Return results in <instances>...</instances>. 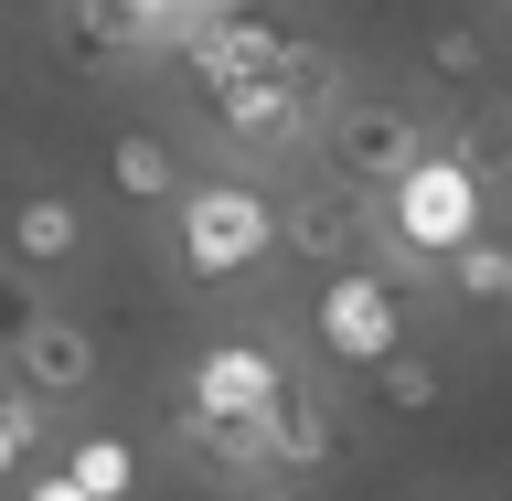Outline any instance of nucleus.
<instances>
[{"mask_svg":"<svg viewBox=\"0 0 512 501\" xmlns=\"http://www.w3.org/2000/svg\"><path fill=\"white\" fill-rule=\"evenodd\" d=\"M278 395H288L278 352L256 342V331H235V342H203V352H192V374H182V427H256V438H267Z\"/></svg>","mask_w":512,"mask_h":501,"instance_id":"nucleus-4","label":"nucleus"},{"mask_svg":"<svg viewBox=\"0 0 512 501\" xmlns=\"http://www.w3.org/2000/svg\"><path fill=\"white\" fill-rule=\"evenodd\" d=\"M192 11H214V0H192Z\"/></svg>","mask_w":512,"mask_h":501,"instance_id":"nucleus-21","label":"nucleus"},{"mask_svg":"<svg viewBox=\"0 0 512 501\" xmlns=\"http://www.w3.org/2000/svg\"><path fill=\"white\" fill-rule=\"evenodd\" d=\"M203 107H214V128L235 139V150H288V139L310 128L320 96H299V86H214Z\"/></svg>","mask_w":512,"mask_h":501,"instance_id":"nucleus-10","label":"nucleus"},{"mask_svg":"<svg viewBox=\"0 0 512 501\" xmlns=\"http://www.w3.org/2000/svg\"><path fill=\"white\" fill-rule=\"evenodd\" d=\"M374 224H384V214H374V192L342 182V171H320L299 203H278V246H288V256H320V267H342V256L363 246Z\"/></svg>","mask_w":512,"mask_h":501,"instance_id":"nucleus-8","label":"nucleus"},{"mask_svg":"<svg viewBox=\"0 0 512 501\" xmlns=\"http://www.w3.org/2000/svg\"><path fill=\"white\" fill-rule=\"evenodd\" d=\"M246 501H299V480H246Z\"/></svg>","mask_w":512,"mask_h":501,"instance_id":"nucleus-20","label":"nucleus"},{"mask_svg":"<svg viewBox=\"0 0 512 501\" xmlns=\"http://www.w3.org/2000/svg\"><path fill=\"white\" fill-rule=\"evenodd\" d=\"M192 22H203L192 0H64V32L86 54H171Z\"/></svg>","mask_w":512,"mask_h":501,"instance_id":"nucleus-9","label":"nucleus"},{"mask_svg":"<svg viewBox=\"0 0 512 501\" xmlns=\"http://www.w3.org/2000/svg\"><path fill=\"white\" fill-rule=\"evenodd\" d=\"M427 64H438L448 86H470L480 64H491V43H480V32H470V22H448V32H438V43H427Z\"/></svg>","mask_w":512,"mask_h":501,"instance_id":"nucleus-18","label":"nucleus"},{"mask_svg":"<svg viewBox=\"0 0 512 501\" xmlns=\"http://www.w3.org/2000/svg\"><path fill=\"white\" fill-rule=\"evenodd\" d=\"M438 278L459 288L470 310H512V235H491V224H480V235H470V246H459V256H448Z\"/></svg>","mask_w":512,"mask_h":501,"instance_id":"nucleus-15","label":"nucleus"},{"mask_svg":"<svg viewBox=\"0 0 512 501\" xmlns=\"http://www.w3.org/2000/svg\"><path fill=\"white\" fill-rule=\"evenodd\" d=\"M64 480H75L86 501H128L139 491V448H128L118 427H86V438L64 448Z\"/></svg>","mask_w":512,"mask_h":501,"instance_id":"nucleus-14","label":"nucleus"},{"mask_svg":"<svg viewBox=\"0 0 512 501\" xmlns=\"http://www.w3.org/2000/svg\"><path fill=\"white\" fill-rule=\"evenodd\" d=\"M374 214H384V246L406 256V267H448V256L491 224V192H480V160H459V150H416L406 171L374 192Z\"/></svg>","mask_w":512,"mask_h":501,"instance_id":"nucleus-1","label":"nucleus"},{"mask_svg":"<svg viewBox=\"0 0 512 501\" xmlns=\"http://www.w3.org/2000/svg\"><path fill=\"white\" fill-rule=\"evenodd\" d=\"M331 459H342V416L320 406L310 384H288L278 416H267V470H278V480H310V470H331Z\"/></svg>","mask_w":512,"mask_h":501,"instance_id":"nucleus-11","label":"nucleus"},{"mask_svg":"<svg viewBox=\"0 0 512 501\" xmlns=\"http://www.w3.org/2000/svg\"><path fill=\"white\" fill-rule=\"evenodd\" d=\"M416 150H427V128H416V107H395V96H342V107L320 118V160H331L342 182H363V192H384Z\"/></svg>","mask_w":512,"mask_h":501,"instance_id":"nucleus-6","label":"nucleus"},{"mask_svg":"<svg viewBox=\"0 0 512 501\" xmlns=\"http://www.w3.org/2000/svg\"><path fill=\"white\" fill-rule=\"evenodd\" d=\"M182 64L203 75V96H214V86H299V96H331V54L299 43L288 22H267V11H246V0H214V11L182 32Z\"/></svg>","mask_w":512,"mask_h":501,"instance_id":"nucleus-2","label":"nucleus"},{"mask_svg":"<svg viewBox=\"0 0 512 501\" xmlns=\"http://www.w3.org/2000/svg\"><path fill=\"white\" fill-rule=\"evenodd\" d=\"M22 501H86V491H75V480H64V470H43V480H32V491Z\"/></svg>","mask_w":512,"mask_h":501,"instance_id":"nucleus-19","label":"nucleus"},{"mask_svg":"<svg viewBox=\"0 0 512 501\" xmlns=\"http://www.w3.org/2000/svg\"><path fill=\"white\" fill-rule=\"evenodd\" d=\"M86 256V214L64 192H22L11 203V267H75Z\"/></svg>","mask_w":512,"mask_h":501,"instance_id":"nucleus-12","label":"nucleus"},{"mask_svg":"<svg viewBox=\"0 0 512 501\" xmlns=\"http://www.w3.org/2000/svg\"><path fill=\"white\" fill-rule=\"evenodd\" d=\"M310 331L331 363H352V374H374V363H395L406 352V299H395V278L384 267H331L310 299Z\"/></svg>","mask_w":512,"mask_h":501,"instance_id":"nucleus-5","label":"nucleus"},{"mask_svg":"<svg viewBox=\"0 0 512 501\" xmlns=\"http://www.w3.org/2000/svg\"><path fill=\"white\" fill-rule=\"evenodd\" d=\"M107 182H118L128 203H182V160H171L160 128H118V139H107Z\"/></svg>","mask_w":512,"mask_h":501,"instance_id":"nucleus-13","label":"nucleus"},{"mask_svg":"<svg viewBox=\"0 0 512 501\" xmlns=\"http://www.w3.org/2000/svg\"><path fill=\"white\" fill-rule=\"evenodd\" d=\"M11 384H22L32 406H86V384H96V342H86V320L32 310L22 331H11Z\"/></svg>","mask_w":512,"mask_h":501,"instance_id":"nucleus-7","label":"nucleus"},{"mask_svg":"<svg viewBox=\"0 0 512 501\" xmlns=\"http://www.w3.org/2000/svg\"><path fill=\"white\" fill-rule=\"evenodd\" d=\"M171 256H182L192 288H224L246 278V267H267L278 256V203L256 182H182V203H171Z\"/></svg>","mask_w":512,"mask_h":501,"instance_id":"nucleus-3","label":"nucleus"},{"mask_svg":"<svg viewBox=\"0 0 512 501\" xmlns=\"http://www.w3.org/2000/svg\"><path fill=\"white\" fill-rule=\"evenodd\" d=\"M32 448H43V406H32V395H22V384H11V395H0V480H11V470H22V459H32Z\"/></svg>","mask_w":512,"mask_h":501,"instance_id":"nucleus-17","label":"nucleus"},{"mask_svg":"<svg viewBox=\"0 0 512 501\" xmlns=\"http://www.w3.org/2000/svg\"><path fill=\"white\" fill-rule=\"evenodd\" d=\"M374 395L384 406H438V363L427 352H395V363H374Z\"/></svg>","mask_w":512,"mask_h":501,"instance_id":"nucleus-16","label":"nucleus"}]
</instances>
